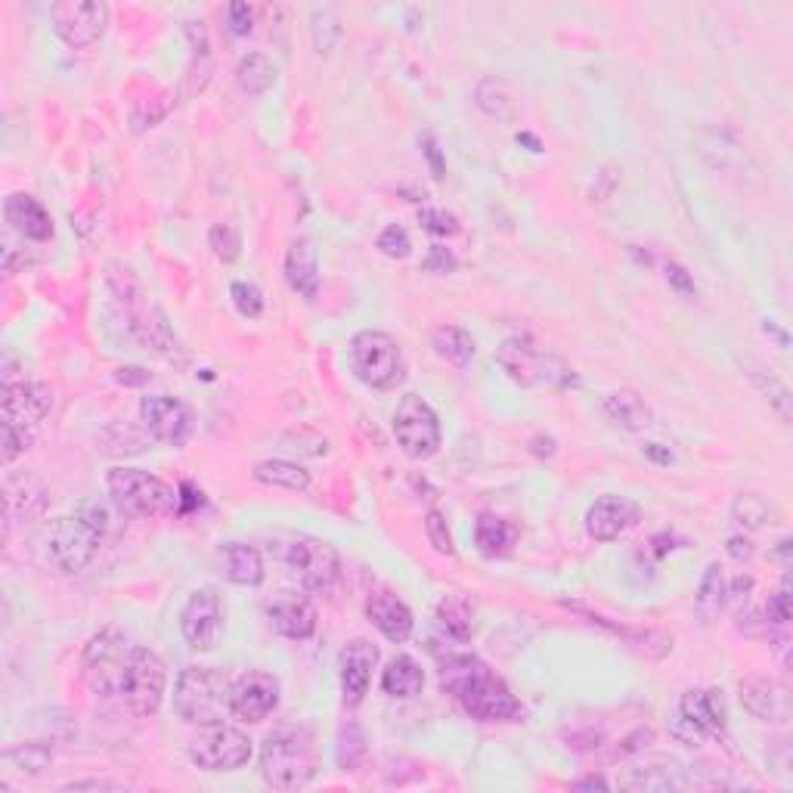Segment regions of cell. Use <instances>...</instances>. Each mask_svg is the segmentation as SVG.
Here are the masks:
<instances>
[{"label": "cell", "mask_w": 793, "mask_h": 793, "mask_svg": "<svg viewBox=\"0 0 793 793\" xmlns=\"http://www.w3.org/2000/svg\"><path fill=\"white\" fill-rule=\"evenodd\" d=\"M375 245H378V252L390 257V261H404V257H409V252H412L409 233H406L404 227H397V223L385 227V230L378 233V239H375Z\"/></svg>", "instance_id": "obj_46"}, {"label": "cell", "mask_w": 793, "mask_h": 793, "mask_svg": "<svg viewBox=\"0 0 793 793\" xmlns=\"http://www.w3.org/2000/svg\"><path fill=\"white\" fill-rule=\"evenodd\" d=\"M351 372L375 390H388L404 382V354L400 344L378 329H363L351 338Z\"/></svg>", "instance_id": "obj_7"}, {"label": "cell", "mask_w": 793, "mask_h": 793, "mask_svg": "<svg viewBox=\"0 0 793 793\" xmlns=\"http://www.w3.org/2000/svg\"><path fill=\"white\" fill-rule=\"evenodd\" d=\"M189 760L202 772H236L252 760V741L242 728L202 726V731L189 741Z\"/></svg>", "instance_id": "obj_11"}, {"label": "cell", "mask_w": 793, "mask_h": 793, "mask_svg": "<svg viewBox=\"0 0 793 793\" xmlns=\"http://www.w3.org/2000/svg\"><path fill=\"white\" fill-rule=\"evenodd\" d=\"M34 443V431H25V428H16V425H3V450H0V459L3 465H13L29 447Z\"/></svg>", "instance_id": "obj_48"}, {"label": "cell", "mask_w": 793, "mask_h": 793, "mask_svg": "<svg viewBox=\"0 0 793 793\" xmlns=\"http://www.w3.org/2000/svg\"><path fill=\"white\" fill-rule=\"evenodd\" d=\"M320 775L317 741L307 728H276L261 747V778L273 791H301Z\"/></svg>", "instance_id": "obj_2"}, {"label": "cell", "mask_w": 793, "mask_h": 793, "mask_svg": "<svg viewBox=\"0 0 793 793\" xmlns=\"http://www.w3.org/2000/svg\"><path fill=\"white\" fill-rule=\"evenodd\" d=\"M431 348H434V354H438L440 360H447V363H453L459 370H465L474 356V338L472 332H465V329H459V326H440V329H434V335H431Z\"/></svg>", "instance_id": "obj_33"}, {"label": "cell", "mask_w": 793, "mask_h": 793, "mask_svg": "<svg viewBox=\"0 0 793 793\" xmlns=\"http://www.w3.org/2000/svg\"><path fill=\"white\" fill-rule=\"evenodd\" d=\"M366 620L394 645H404L412 636V629H416L412 610L406 608L404 602L397 595H390V592H372L370 598H366Z\"/></svg>", "instance_id": "obj_23"}, {"label": "cell", "mask_w": 793, "mask_h": 793, "mask_svg": "<svg viewBox=\"0 0 793 793\" xmlns=\"http://www.w3.org/2000/svg\"><path fill=\"white\" fill-rule=\"evenodd\" d=\"M112 788H119V784H109V781H71L63 791H112Z\"/></svg>", "instance_id": "obj_59"}, {"label": "cell", "mask_w": 793, "mask_h": 793, "mask_svg": "<svg viewBox=\"0 0 793 793\" xmlns=\"http://www.w3.org/2000/svg\"><path fill=\"white\" fill-rule=\"evenodd\" d=\"M639 524V506L626 496H602L586 511V533L595 542H614Z\"/></svg>", "instance_id": "obj_21"}, {"label": "cell", "mask_w": 793, "mask_h": 793, "mask_svg": "<svg viewBox=\"0 0 793 793\" xmlns=\"http://www.w3.org/2000/svg\"><path fill=\"white\" fill-rule=\"evenodd\" d=\"M645 456L654 459L660 465H670V462H673V453H670V450H660V443H648V447H645Z\"/></svg>", "instance_id": "obj_60"}, {"label": "cell", "mask_w": 793, "mask_h": 793, "mask_svg": "<svg viewBox=\"0 0 793 793\" xmlns=\"http://www.w3.org/2000/svg\"><path fill=\"white\" fill-rule=\"evenodd\" d=\"M422 689H425L422 667L409 658V654H397V658L385 667V673H382V692L388 694V697L409 701V697L422 694Z\"/></svg>", "instance_id": "obj_31"}, {"label": "cell", "mask_w": 793, "mask_h": 793, "mask_svg": "<svg viewBox=\"0 0 793 793\" xmlns=\"http://www.w3.org/2000/svg\"><path fill=\"white\" fill-rule=\"evenodd\" d=\"M140 419L146 425V431L153 434L158 443H168V447H184L186 440L192 438L196 431V419H192V409L170 397V394H150L140 400Z\"/></svg>", "instance_id": "obj_15"}, {"label": "cell", "mask_w": 793, "mask_h": 793, "mask_svg": "<svg viewBox=\"0 0 793 793\" xmlns=\"http://www.w3.org/2000/svg\"><path fill=\"white\" fill-rule=\"evenodd\" d=\"M679 719H685L689 726H694L701 735H723L728 728V709L726 697L716 689H689V692L679 697V709H675Z\"/></svg>", "instance_id": "obj_22"}, {"label": "cell", "mask_w": 793, "mask_h": 793, "mask_svg": "<svg viewBox=\"0 0 793 793\" xmlns=\"http://www.w3.org/2000/svg\"><path fill=\"white\" fill-rule=\"evenodd\" d=\"M425 537L431 542V549L438 552V555H456V546H453V533H450V524L447 518L440 515L438 508H431L428 515H425Z\"/></svg>", "instance_id": "obj_44"}, {"label": "cell", "mask_w": 793, "mask_h": 793, "mask_svg": "<svg viewBox=\"0 0 793 793\" xmlns=\"http://www.w3.org/2000/svg\"><path fill=\"white\" fill-rule=\"evenodd\" d=\"M440 626L459 641H469L474 632V608L462 595H443L438 602Z\"/></svg>", "instance_id": "obj_36"}, {"label": "cell", "mask_w": 793, "mask_h": 793, "mask_svg": "<svg viewBox=\"0 0 793 793\" xmlns=\"http://www.w3.org/2000/svg\"><path fill=\"white\" fill-rule=\"evenodd\" d=\"M236 85L242 93L261 97V93H267V90L276 85V66H273L264 53H249V56L239 59Z\"/></svg>", "instance_id": "obj_34"}, {"label": "cell", "mask_w": 793, "mask_h": 793, "mask_svg": "<svg viewBox=\"0 0 793 793\" xmlns=\"http://www.w3.org/2000/svg\"><path fill=\"white\" fill-rule=\"evenodd\" d=\"M3 218L16 230L19 236L32 239V242H47L53 236V218L44 205L37 202L29 192H13L3 202Z\"/></svg>", "instance_id": "obj_26"}, {"label": "cell", "mask_w": 793, "mask_h": 793, "mask_svg": "<svg viewBox=\"0 0 793 793\" xmlns=\"http://www.w3.org/2000/svg\"><path fill=\"white\" fill-rule=\"evenodd\" d=\"M564 608L576 610L580 617H586L592 626H602V629H608L614 636H620L626 645H632V648H639L641 654H648V658H667L670 651H673V636H667V632H660V629H632V626H620L608 620V617H602V614H595V610H586L583 605H571V602H564Z\"/></svg>", "instance_id": "obj_27"}, {"label": "cell", "mask_w": 793, "mask_h": 793, "mask_svg": "<svg viewBox=\"0 0 793 793\" xmlns=\"http://www.w3.org/2000/svg\"><path fill=\"white\" fill-rule=\"evenodd\" d=\"M165 689H168V667L150 648H134L131 654V667L124 675V689L121 697L131 707L134 716H155L165 701Z\"/></svg>", "instance_id": "obj_12"}, {"label": "cell", "mask_w": 793, "mask_h": 793, "mask_svg": "<svg viewBox=\"0 0 793 793\" xmlns=\"http://www.w3.org/2000/svg\"><path fill=\"white\" fill-rule=\"evenodd\" d=\"M440 685L477 723H518L521 701L506 682L474 654H450L440 663Z\"/></svg>", "instance_id": "obj_1"}, {"label": "cell", "mask_w": 793, "mask_h": 793, "mask_svg": "<svg viewBox=\"0 0 793 793\" xmlns=\"http://www.w3.org/2000/svg\"><path fill=\"white\" fill-rule=\"evenodd\" d=\"M131 641L128 636L115 629V626H106L97 636H90L85 645V654H81V679L93 694L100 697H115L124 689V675L131 667Z\"/></svg>", "instance_id": "obj_6"}, {"label": "cell", "mask_w": 793, "mask_h": 793, "mask_svg": "<svg viewBox=\"0 0 793 793\" xmlns=\"http://www.w3.org/2000/svg\"><path fill=\"white\" fill-rule=\"evenodd\" d=\"M366 760V735L354 719H348L335 738V762L341 772H356Z\"/></svg>", "instance_id": "obj_38"}, {"label": "cell", "mask_w": 793, "mask_h": 793, "mask_svg": "<svg viewBox=\"0 0 793 793\" xmlns=\"http://www.w3.org/2000/svg\"><path fill=\"white\" fill-rule=\"evenodd\" d=\"M496 363L521 388L568 390L580 385L576 372L564 360L546 354L527 338H508V341H503V348L496 351Z\"/></svg>", "instance_id": "obj_5"}, {"label": "cell", "mask_w": 793, "mask_h": 793, "mask_svg": "<svg viewBox=\"0 0 793 793\" xmlns=\"http://www.w3.org/2000/svg\"><path fill=\"white\" fill-rule=\"evenodd\" d=\"M53 32L71 51H87L100 41L109 25V7L102 0H59L51 7Z\"/></svg>", "instance_id": "obj_13"}, {"label": "cell", "mask_w": 793, "mask_h": 793, "mask_svg": "<svg viewBox=\"0 0 793 793\" xmlns=\"http://www.w3.org/2000/svg\"><path fill=\"white\" fill-rule=\"evenodd\" d=\"M310 34H313V47H317V53L335 51V44L341 41V19H338L335 7H317V10H313Z\"/></svg>", "instance_id": "obj_42"}, {"label": "cell", "mask_w": 793, "mask_h": 793, "mask_svg": "<svg viewBox=\"0 0 793 793\" xmlns=\"http://www.w3.org/2000/svg\"><path fill=\"white\" fill-rule=\"evenodd\" d=\"M208 245H211L214 257L223 261V264H233L242 254V236H239V230L233 223H214L211 233H208Z\"/></svg>", "instance_id": "obj_43"}, {"label": "cell", "mask_w": 793, "mask_h": 793, "mask_svg": "<svg viewBox=\"0 0 793 793\" xmlns=\"http://www.w3.org/2000/svg\"><path fill=\"white\" fill-rule=\"evenodd\" d=\"M422 153L425 158H428L431 170H434V177L443 180V177H447V162H443V155H440V146L434 136H422Z\"/></svg>", "instance_id": "obj_54"}, {"label": "cell", "mask_w": 793, "mask_h": 793, "mask_svg": "<svg viewBox=\"0 0 793 793\" xmlns=\"http://www.w3.org/2000/svg\"><path fill=\"white\" fill-rule=\"evenodd\" d=\"M286 283L305 301L320 298V254L307 236L295 239L286 254Z\"/></svg>", "instance_id": "obj_25"}, {"label": "cell", "mask_w": 793, "mask_h": 793, "mask_svg": "<svg viewBox=\"0 0 793 793\" xmlns=\"http://www.w3.org/2000/svg\"><path fill=\"white\" fill-rule=\"evenodd\" d=\"M286 564L291 576L298 580V586L313 595H326L332 592L341 574V558L332 542L320 540V537H295L288 542Z\"/></svg>", "instance_id": "obj_9"}, {"label": "cell", "mask_w": 793, "mask_h": 793, "mask_svg": "<svg viewBox=\"0 0 793 793\" xmlns=\"http://www.w3.org/2000/svg\"><path fill=\"white\" fill-rule=\"evenodd\" d=\"M53 388L44 382H3V425L34 431L51 416Z\"/></svg>", "instance_id": "obj_17"}, {"label": "cell", "mask_w": 793, "mask_h": 793, "mask_svg": "<svg viewBox=\"0 0 793 793\" xmlns=\"http://www.w3.org/2000/svg\"><path fill=\"white\" fill-rule=\"evenodd\" d=\"M233 682L214 667H186L177 675L174 713L189 726H214L230 713Z\"/></svg>", "instance_id": "obj_4"}, {"label": "cell", "mask_w": 793, "mask_h": 793, "mask_svg": "<svg viewBox=\"0 0 793 793\" xmlns=\"http://www.w3.org/2000/svg\"><path fill=\"white\" fill-rule=\"evenodd\" d=\"M772 518V506L762 499L760 493H741L735 503H731V521L738 524L741 530H760L766 521Z\"/></svg>", "instance_id": "obj_41"}, {"label": "cell", "mask_w": 793, "mask_h": 793, "mask_svg": "<svg viewBox=\"0 0 793 793\" xmlns=\"http://www.w3.org/2000/svg\"><path fill=\"white\" fill-rule=\"evenodd\" d=\"M378 667V648L366 639H354L341 651V697L348 707H360L370 694L372 670Z\"/></svg>", "instance_id": "obj_19"}, {"label": "cell", "mask_w": 793, "mask_h": 793, "mask_svg": "<svg viewBox=\"0 0 793 793\" xmlns=\"http://www.w3.org/2000/svg\"><path fill=\"white\" fill-rule=\"evenodd\" d=\"M227 19H230V32L236 34V37H249L254 32V10L249 3H230L227 7Z\"/></svg>", "instance_id": "obj_49"}, {"label": "cell", "mask_w": 793, "mask_h": 793, "mask_svg": "<svg viewBox=\"0 0 793 793\" xmlns=\"http://www.w3.org/2000/svg\"><path fill=\"white\" fill-rule=\"evenodd\" d=\"M762 332H766V335L775 338L778 348H788V344H791V338H788V332H784V329H778V326H775V322H772V320L762 322Z\"/></svg>", "instance_id": "obj_61"}, {"label": "cell", "mask_w": 793, "mask_h": 793, "mask_svg": "<svg viewBox=\"0 0 793 793\" xmlns=\"http://www.w3.org/2000/svg\"><path fill=\"white\" fill-rule=\"evenodd\" d=\"M394 438L406 456L416 462L438 456L440 443H443L438 412L425 404L419 394H406L394 412Z\"/></svg>", "instance_id": "obj_10"}, {"label": "cell", "mask_w": 793, "mask_h": 793, "mask_svg": "<svg viewBox=\"0 0 793 793\" xmlns=\"http://www.w3.org/2000/svg\"><path fill=\"white\" fill-rule=\"evenodd\" d=\"M115 382L128 385V388H140V385L153 382V372L140 370V366H121V370H115Z\"/></svg>", "instance_id": "obj_56"}, {"label": "cell", "mask_w": 793, "mask_h": 793, "mask_svg": "<svg viewBox=\"0 0 793 793\" xmlns=\"http://www.w3.org/2000/svg\"><path fill=\"white\" fill-rule=\"evenodd\" d=\"M220 571L236 586H261L264 583V558L249 542H227L218 552Z\"/></svg>", "instance_id": "obj_28"}, {"label": "cell", "mask_w": 793, "mask_h": 793, "mask_svg": "<svg viewBox=\"0 0 793 793\" xmlns=\"http://www.w3.org/2000/svg\"><path fill=\"white\" fill-rule=\"evenodd\" d=\"M459 267V257L447 245H431V252L425 254L422 271L428 273H453Z\"/></svg>", "instance_id": "obj_51"}, {"label": "cell", "mask_w": 793, "mask_h": 793, "mask_svg": "<svg viewBox=\"0 0 793 793\" xmlns=\"http://www.w3.org/2000/svg\"><path fill=\"white\" fill-rule=\"evenodd\" d=\"M112 506L128 518H174L180 515V487L140 469L115 465L106 474Z\"/></svg>", "instance_id": "obj_3"}, {"label": "cell", "mask_w": 793, "mask_h": 793, "mask_svg": "<svg viewBox=\"0 0 793 793\" xmlns=\"http://www.w3.org/2000/svg\"><path fill=\"white\" fill-rule=\"evenodd\" d=\"M747 378L760 388V394L772 404V409H775L778 416H781V422H791L793 419V397H791V388L778 378V375H772V372H762V370H750L747 366Z\"/></svg>", "instance_id": "obj_40"}, {"label": "cell", "mask_w": 793, "mask_h": 793, "mask_svg": "<svg viewBox=\"0 0 793 793\" xmlns=\"http://www.w3.org/2000/svg\"><path fill=\"white\" fill-rule=\"evenodd\" d=\"M474 102L489 119L508 121L515 115V97H511V87L503 78H484L481 85L474 87Z\"/></svg>", "instance_id": "obj_35"}, {"label": "cell", "mask_w": 793, "mask_h": 793, "mask_svg": "<svg viewBox=\"0 0 793 793\" xmlns=\"http://www.w3.org/2000/svg\"><path fill=\"white\" fill-rule=\"evenodd\" d=\"M602 409H605V416H608L610 422L617 425V428H624V431H648L654 425V409L645 404L641 394L629 388L610 390Z\"/></svg>", "instance_id": "obj_29"}, {"label": "cell", "mask_w": 793, "mask_h": 793, "mask_svg": "<svg viewBox=\"0 0 793 793\" xmlns=\"http://www.w3.org/2000/svg\"><path fill=\"white\" fill-rule=\"evenodd\" d=\"M81 515H85L87 521L93 524L97 530H100L102 537L112 530V511H109V506L106 503H100V499H87V503H81V508H78Z\"/></svg>", "instance_id": "obj_53"}, {"label": "cell", "mask_w": 793, "mask_h": 793, "mask_svg": "<svg viewBox=\"0 0 793 793\" xmlns=\"http://www.w3.org/2000/svg\"><path fill=\"white\" fill-rule=\"evenodd\" d=\"M100 530L81 511L56 518L44 537V555L59 574H81L102 546Z\"/></svg>", "instance_id": "obj_8"}, {"label": "cell", "mask_w": 793, "mask_h": 793, "mask_svg": "<svg viewBox=\"0 0 793 793\" xmlns=\"http://www.w3.org/2000/svg\"><path fill=\"white\" fill-rule=\"evenodd\" d=\"M788 620H791V592H788V583H784L766 605V624L784 626Z\"/></svg>", "instance_id": "obj_50"}, {"label": "cell", "mask_w": 793, "mask_h": 793, "mask_svg": "<svg viewBox=\"0 0 793 793\" xmlns=\"http://www.w3.org/2000/svg\"><path fill=\"white\" fill-rule=\"evenodd\" d=\"M230 298H233L239 313L249 317V320H257V317L264 313V291L254 286V283L236 279V283L230 286Z\"/></svg>", "instance_id": "obj_45"}, {"label": "cell", "mask_w": 793, "mask_h": 793, "mask_svg": "<svg viewBox=\"0 0 793 793\" xmlns=\"http://www.w3.org/2000/svg\"><path fill=\"white\" fill-rule=\"evenodd\" d=\"M180 632L192 651H214L223 636V605L211 586L196 590L180 610Z\"/></svg>", "instance_id": "obj_14"}, {"label": "cell", "mask_w": 793, "mask_h": 793, "mask_svg": "<svg viewBox=\"0 0 793 793\" xmlns=\"http://www.w3.org/2000/svg\"><path fill=\"white\" fill-rule=\"evenodd\" d=\"M267 617L273 629L291 641H307L317 632V608L298 592H276L267 605Z\"/></svg>", "instance_id": "obj_20"}, {"label": "cell", "mask_w": 793, "mask_h": 793, "mask_svg": "<svg viewBox=\"0 0 793 793\" xmlns=\"http://www.w3.org/2000/svg\"><path fill=\"white\" fill-rule=\"evenodd\" d=\"M738 697H741V707L760 723L784 726L791 719V692L772 675H744Z\"/></svg>", "instance_id": "obj_18"}, {"label": "cell", "mask_w": 793, "mask_h": 793, "mask_svg": "<svg viewBox=\"0 0 793 793\" xmlns=\"http://www.w3.org/2000/svg\"><path fill=\"white\" fill-rule=\"evenodd\" d=\"M518 143L530 146V153H542V143L533 134H518Z\"/></svg>", "instance_id": "obj_62"}, {"label": "cell", "mask_w": 793, "mask_h": 793, "mask_svg": "<svg viewBox=\"0 0 793 793\" xmlns=\"http://www.w3.org/2000/svg\"><path fill=\"white\" fill-rule=\"evenodd\" d=\"M3 762H7V766H13L16 772H22V775L37 778L51 769L53 750L44 741L19 744V747H10V750L3 753Z\"/></svg>", "instance_id": "obj_39"}, {"label": "cell", "mask_w": 793, "mask_h": 793, "mask_svg": "<svg viewBox=\"0 0 793 793\" xmlns=\"http://www.w3.org/2000/svg\"><path fill=\"white\" fill-rule=\"evenodd\" d=\"M750 590H753V576H735L731 583H726V605H741V602H747Z\"/></svg>", "instance_id": "obj_55"}, {"label": "cell", "mask_w": 793, "mask_h": 793, "mask_svg": "<svg viewBox=\"0 0 793 793\" xmlns=\"http://www.w3.org/2000/svg\"><path fill=\"white\" fill-rule=\"evenodd\" d=\"M419 223H422L425 233H431V236H456L459 233L456 214H450L447 208H422L419 211Z\"/></svg>", "instance_id": "obj_47"}, {"label": "cell", "mask_w": 793, "mask_h": 793, "mask_svg": "<svg viewBox=\"0 0 793 793\" xmlns=\"http://www.w3.org/2000/svg\"><path fill=\"white\" fill-rule=\"evenodd\" d=\"M474 542H477L481 555L506 558L508 552L515 549V542H518V527L506 521V518H499V515L484 511V515L474 521Z\"/></svg>", "instance_id": "obj_30"}, {"label": "cell", "mask_w": 793, "mask_h": 793, "mask_svg": "<svg viewBox=\"0 0 793 793\" xmlns=\"http://www.w3.org/2000/svg\"><path fill=\"white\" fill-rule=\"evenodd\" d=\"M279 707V679L264 670H249L233 682L230 713L239 723H264Z\"/></svg>", "instance_id": "obj_16"}, {"label": "cell", "mask_w": 793, "mask_h": 793, "mask_svg": "<svg viewBox=\"0 0 793 793\" xmlns=\"http://www.w3.org/2000/svg\"><path fill=\"white\" fill-rule=\"evenodd\" d=\"M252 477L264 487H279L291 489V493H307L310 489V472L298 462H288V459H264L254 465Z\"/></svg>", "instance_id": "obj_32"}, {"label": "cell", "mask_w": 793, "mask_h": 793, "mask_svg": "<svg viewBox=\"0 0 793 793\" xmlns=\"http://www.w3.org/2000/svg\"><path fill=\"white\" fill-rule=\"evenodd\" d=\"M726 552H728V555H731V558H735L738 564H744V561H750V558L757 555V549H753V542L747 540V537H731V540L726 542Z\"/></svg>", "instance_id": "obj_57"}, {"label": "cell", "mask_w": 793, "mask_h": 793, "mask_svg": "<svg viewBox=\"0 0 793 793\" xmlns=\"http://www.w3.org/2000/svg\"><path fill=\"white\" fill-rule=\"evenodd\" d=\"M47 511V487L25 474V477H10L7 481V489H3V537L10 533V524L13 518H22V521H34Z\"/></svg>", "instance_id": "obj_24"}, {"label": "cell", "mask_w": 793, "mask_h": 793, "mask_svg": "<svg viewBox=\"0 0 793 793\" xmlns=\"http://www.w3.org/2000/svg\"><path fill=\"white\" fill-rule=\"evenodd\" d=\"M663 279H667L679 295H685V298H694V295H697V286H694L692 273L685 271L682 264H675V261H670V264L663 267Z\"/></svg>", "instance_id": "obj_52"}, {"label": "cell", "mask_w": 793, "mask_h": 793, "mask_svg": "<svg viewBox=\"0 0 793 793\" xmlns=\"http://www.w3.org/2000/svg\"><path fill=\"white\" fill-rule=\"evenodd\" d=\"M571 788H574V791H608L610 784H608V778L586 775V778H580V781H574Z\"/></svg>", "instance_id": "obj_58"}, {"label": "cell", "mask_w": 793, "mask_h": 793, "mask_svg": "<svg viewBox=\"0 0 793 793\" xmlns=\"http://www.w3.org/2000/svg\"><path fill=\"white\" fill-rule=\"evenodd\" d=\"M694 608H697L704 624H709L719 610L726 608V574H723L719 564L707 568V574L697 586V595H694Z\"/></svg>", "instance_id": "obj_37"}]
</instances>
